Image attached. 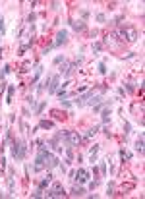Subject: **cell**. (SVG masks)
<instances>
[{
    "label": "cell",
    "mask_w": 145,
    "mask_h": 199,
    "mask_svg": "<svg viewBox=\"0 0 145 199\" xmlns=\"http://www.w3.org/2000/svg\"><path fill=\"white\" fill-rule=\"evenodd\" d=\"M76 95H77L76 91H72V93H68V91H56V97H58V101H64V99L76 97Z\"/></svg>",
    "instance_id": "2e32d148"
},
{
    "label": "cell",
    "mask_w": 145,
    "mask_h": 199,
    "mask_svg": "<svg viewBox=\"0 0 145 199\" xmlns=\"http://www.w3.org/2000/svg\"><path fill=\"white\" fill-rule=\"evenodd\" d=\"M29 68H31V62H23V66H22V74H25V72H29Z\"/></svg>",
    "instance_id": "836d02e7"
},
{
    "label": "cell",
    "mask_w": 145,
    "mask_h": 199,
    "mask_svg": "<svg viewBox=\"0 0 145 199\" xmlns=\"http://www.w3.org/2000/svg\"><path fill=\"white\" fill-rule=\"evenodd\" d=\"M2 195H6V193H2V191H0V197H2Z\"/></svg>",
    "instance_id": "ee69618b"
},
{
    "label": "cell",
    "mask_w": 145,
    "mask_h": 199,
    "mask_svg": "<svg viewBox=\"0 0 145 199\" xmlns=\"http://www.w3.org/2000/svg\"><path fill=\"white\" fill-rule=\"evenodd\" d=\"M60 89V76H52V79H50V85L46 87V93L49 95H56V91Z\"/></svg>",
    "instance_id": "5b68a950"
},
{
    "label": "cell",
    "mask_w": 145,
    "mask_h": 199,
    "mask_svg": "<svg viewBox=\"0 0 145 199\" xmlns=\"http://www.w3.org/2000/svg\"><path fill=\"white\" fill-rule=\"evenodd\" d=\"M8 74H10V66L6 64V66H4V68H2V74H0V77H2V79H4V77H6Z\"/></svg>",
    "instance_id": "d6a6232c"
},
{
    "label": "cell",
    "mask_w": 145,
    "mask_h": 199,
    "mask_svg": "<svg viewBox=\"0 0 145 199\" xmlns=\"http://www.w3.org/2000/svg\"><path fill=\"white\" fill-rule=\"evenodd\" d=\"M87 89H89L87 85H79V87H77V93H83V91H87Z\"/></svg>",
    "instance_id": "7bdbcfd3"
},
{
    "label": "cell",
    "mask_w": 145,
    "mask_h": 199,
    "mask_svg": "<svg viewBox=\"0 0 145 199\" xmlns=\"http://www.w3.org/2000/svg\"><path fill=\"white\" fill-rule=\"evenodd\" d=\"M27 104H29L31 108H37V101H35V97H33V95H29V97H27Z\"/></svg>",
    "instance_id": "83f0119b"
},
{
    "label": "cell",
    "mask_w": 145,
    "mask_h": 199,
    "mask_svg": "<svg viewBox=\"0 0 145 199\" xmlns=\"http://www.w3.org/2000/svg\"><path fill=\"white\" fill-rule=\"evenodd\" d=\"M95 18H97V22H99V23H105V22H106V15H105V14H97Z\"/></svg>",
    "instance_id": "e575fe53"
},
{
    "label": "cell",
    "mask_w": 145,
    "mask_h": 199,
    "mask_svg": "<svg viewBox=\"0 0 145 199\" xmlns=\"http://www.w3.org/2000/svg\"><path fill=\"white\" fill-rule=\"evenodd\" d=\"M35 19H37V14H35V12H31V14L27 15V23H29V25H33Z\"/></svg>",
    "instance_id": "4dcf8cb0"
},
{
    "label": "cell",
    "mask_w": 145,
    "mask_h": 199,
    "mask_svg": "<svg viewBox=\"0 0 145 199\" xmlns=\"http://www.w3.org/2000/svg\"><path fill=\"white\" fill-rule=\"evenodd\" d=\"M66 41H68V31L66 29H62L56 33V41H54V46H60V45H64Z\"/></svg>",
    "instance_id": "ba28073f"
},
{
    "label": "cell",
    "mask_w": 145,
    "mask_h": 199,
    "mask_svg": "<svg viewBox=\"0 0 145 199\" xmlns=\"http://www.w3.org/2000/svg\"><path fill=\"white\" fill-rule=\"evenodd\" d=\"M8 95H6V103H12V99H14V93H15V85H8Z\"/></svg>",
    "instance_id": "ffe728a7"
},
{
    "label": "cell",
    "mask_w": 145,
    "mask_h": 199,
    "mask_svg": "<svg viewBox=\"0 0 145 199\" xmlns=\"http://www.w3.org/2000/svg\"><path fill=\"white\" fill-rule=\"evenodd\" d=\"M99 130H101V126H93V128H89V130L85 132V135L81 137V141H87V139H91L93 135H97V133H99Z\"/></svg>",
    "instance_id": "8fae6325"
},
{
    "label": "cell",
    "mask_w": 145,
    "mask_h": 199,
    "mask_svg": "<svg viewBox=\"0 0 145 199\" xmlns=\"http://www.w3.org/2000/svg\"><path fill=\"white\" fill-rule=\"evenodd\" d=\"M10 149H12V157L15 159V162L23 160L25 155H27V143L23 139H10Z\"/></svg>",
    "instance_id": "6da1fadb"
},
{
    "label": "cell",
    "mask_w": 145,
    "mask_h": 199,
    "mask_svg": "<svg viewBox=\"0 0 145 199\" xmlns=\"http://www.w3.org/2000/svg\"><path fill=\"white\" fill-rule=\"evenodd\" d=\"M50 114H52L56 120H62V118L66 116V114H64V112H60V110H50Z\"/></svg>",
    "instance_id": "f1b7e54d"
},
{
    "label": "cell",
    "mask_w": 145,
    "mask_h": 199,
    "mask_svg": "<svg viewBox=\"0 0 145 199\" xmlns=\"http://www.w3.org/2000/svg\"><path fill=\"white\" fill-rule=\"evenodd\" d=\"M60 103H62V106H64V108H72V104H74L72 101H68V99H64V101H60Z\"/></svg>",
    "instance_id": "d590c367"
},
{
    "label": "cell",
    "mask_w": 145,
    "mask_h": 199,
    "mask_svg": "<svg viewBox=\"0 0 145 199\" xmlns=\"http://www.w3.org/2000/svg\"><path fill=\"white\" fill-rule=\"evenodd\" d=\"M50 8H52V10H58V8H60V2H56V0H54V2H50Z\"/></svg>",
    "instance_id": "b9f144b4"
},
{
    "label": "cell",
    "mask_w": 145,
    "mask_h": 199,
    "mask_svg": "<svg viewBox=\"0 0 145 199\" xmlns=\"http://www.w3.org/2000/svg\"><path fill=\"white\" fill-rule=\"evenodd\" d=\"M46 197H64L66 191H64V186L60 184V182H54L50 187H46Z\"/></svg>",
    "instance_id": "7a4b0ae2"
},
{
    "label": "cell",
    "mask_w": 145,
    "mask_h": 199,
    "mask_svg": "<svg viewBox=\"0 0 145 199\" xmlns=\"http://www.w3.org/2000/svg\"><path fill=\"white\" fill-rule=\"evenodd\" d=\"M70 27L74 29V31H77V33H81V31H85L87 29V23L83 22V19H70Z\"/></svg>",
    "instance_id": "8992f818"
},
{
    "label": "cell",
    "mask_w": 145,
    "mask_h": 199,
    "mask_svg": "<svg viewBox=\"0 0 145 199\" xmlns=\"http://www.w3.org/2000/svg\"><path fill=\"white\" fill-rule=\"evenodd\" d=\"M70 195H74V197H81V195H85V187H81V186H74V187H72V191H70Z\"/></svg>",
    "instance_id": "9a60e30c"
},
{
    "label": "cell",
    "mask_w": 145,
    "mask_h": 199,
    "mask_svg": "<svg viewBox=\"0 0 145 199\" xmlns=\"http://www.w3.org/2000/svg\"><path fill=\"white\" fill-rule=\"evenodd\" d=\"M106 195H114V182H108V186H106Z\"/></svg>",
    "instance_id": "4316f807"
},
{
    "label": "cell",
    "mask_w": 145,
    "mask_h": 199,
    "mask_svg": "<svg viewBox=\"0 0 145 199\" xmlns=\"http://www.w3.org/2000/svg\"><path fill=\"white\" fill-rule=\"evenodd\" d=\"M126 91H128V93H133V91H136V83H132V81L126 83Z\"/></svg>",
    "instance_id": "1f68e13d"
},
{
    "label": "cell",
    "mask_w": 145,
    "mask_h": 199,
    "mask_svg": "<svg viewBox=\"0 0 145 199\" xmlns=\"http://www.w3.org/2000/svg\"><path fill=\"white\" fill-rule=\"evenodd\" d=\"M45 168H46V164H45L43 157L37 155V159H35V162H33V172H43Z\"/></svg>",
    "instance_id": "30bf717a"
},
{
    "label": "cell",
    "mask_w": 145,
    "mask_h": 199,
    "mask_svg": "<svg viewBox=\"0 0 145 199\" xmlns=\"http://www.w3.org/2000/svg\"><path fill=\"white\" fill-rule=\"evenodd\" d=\"M50 79H52V76H46V79H43V81H41L39 85H37V93H39V95L45 91V87H49V85H50Z\"/></svg>",
    "instance_id": "4fadbf2b"
},
{
    "label": "cell",
    "mask_w": 145,
    "mask_h": 199,
    "mask_svg": "<svg viewBox=\"0 0 145 199\" xmlns=\"http://www.w3.org/2000/svg\"><path fill=\"white\" fill-rule=\"evenodd\" d=\"M99 170H101V174H103V176H106V164H105V162H101Z\"/></svg>",
    "instance_id": "74e56055"
},
{
    "label": "cell",
    "mask_w": 145,
    "mask_h": 199,
    "mask_svg": "<svg viewBox=\"0 0 145 199\" xmlns=\"http://www.w3.org/2000/svg\"><path fill=\"white\" fill-rule=\"evenodd\" d=\"M52 62H54V64H60V62H64V56H62V54H58V56H56V58H54Z\"/></svg>",
    "instance_id": "f35d334b"
},
{
    "label": "cell",
    "mask_w": 145,
    "mask_h": 199,
    "mask_svg": "<svg viewBox=\"0 0 145 199\" xmlns=\"http://www.w3.org/2000/svg\"><path fill=\"white\" fill-rule=\"evenodd\" d=\"M97 186H99V180H91V182H89V190H91V191L95 190Z\"/></svg>",
    "instance_id": "8d00e7d4"
},
{
    "label": "cell",
    "mask_w": 145,
    "mask_h": 199,
    "mask_svg": "<svg viewBox=\"0 0 145 199\" xmlns=\"http://www.w3.org/2000/svg\"><path fill=\"white\" fill-rule=\"evenodd\" d=\"M45 190H41V187H37L33 193H31V197H45V193H43Z\"/></svg>",
    "instance_id": "f546056e"
},
{
    "label": "cell",
    "mask_w": 145,
    "mask_h": 199,
    "mask_svg": "<svg viewBox=\"0 0 145 199\" xmlns=\"http://www.w3.org/2000/svg\"><path fill=\"white\" fill-rule=\"evenodd\" d=\"M120 159L122 160H130L132 159V153H128L126 149H120Z\"/></svg>",
    "instance_id": "d4e9b609"
},
{
    "label": "cell",
    "mask_w": 145,
    "mask_h": 199,
    "mask_svg": "<svg viewBox=\"0 0 145 199\" xmlns=\"http://www.w3.org/2000/svg\"><path fill=\"white\" fill-rule=\"evenodd\" d=\"M97 70H99V74H103V76H106V74H108V70H106V64H105V62H99V64H97Z\"/></svg>",
    "instance_id": "cb8c5ba5"
},
{
    "label": "cell",
    "mask_w": 145,
    "mask_h": 199,
    "mask_svg": "<svg viewBox=\"0 0 145 199\" xmlns=\"http://www.w3.org/2000/svg\"><path fill=\"white\" fill-rule=\"evenodd\" d=\"M41 74H43V66H41V64H37V66H35V74H33V83H35V81H39Z\"/></svg>",
    "instance_id": "44dd1931"
},
{
    "label": "cell",
    "mask_w": 145,
    "mask_h": 199,
    "mask_svg": "<svg viewBox=\"0 0 145 199\" xmlns=\"http://www.w3.org/2000/svg\"><path fill=\"white\" fill-rule=\"evenodd\" d=\"M45 108H46V101H41V103L37 104V108H35V116H39V114L43 112Z\"/></svg>",
    "instance_id": "603a6c76"
},
{
    "label": "cell",
    "mask_w": 145,
    "mask_h": 199,
    "mask_svg": "<svg viewBox=\"0 0 145 199\" xmlns=\"http://www.w3.org/2000/svg\"><path fill=\"white\" fill-rule=\"evenodd\" d=\"M74 178H77V182H79V184H87V182H89V178H91V174H89V170H85V168H77L76 174H74Z\"/></svg>",
    "instance_id": "277c9868"
},
{
    "label": "cell",
    "mask_w": 145,
    "mask_h": 199,
    "mask_svg": "<svg viewBox=\"0 0 145 199\" xmlns=\"http://www.w3.org/2000/svg\"><path fill=\"white\" fill-rule=\"evenodd\" d=\"M110 116H112V112H110V106H105L101 110V118H103V124H108L110 122Z\"/></svg>",
    "instance_id": "7c38bea8"
},
{
    "label": "cell",
    "mask_w": 145,
    "mask_h": 199,
    "mask_svg": "<svg viewBox=\"0 0 145 199\" xmlns=\"http://www.w3.org/2000/svg\"><path fill=\"white\" fill-rule=\"evenodd\" d=\"M74 70H76L74 62H68V64H64V66L60 68V72H62V76H64V77H70L72 74H74Z\"/></svg>",
    "instance_id": "9c48e42d"
},
{
    "label": "cell",
    "mask_w": 145,
    "mask_h": 199,
    "mask_svg": "<svg viewBox=\"0 0 145 199\" xmlns=\"http://www.w3.org/2000/svg\"><path fill=\"white\" fill-rule=\"evenodd\" d=\"M52 178H54V176H52V172H46V176L39 180L37 187H41V190H46V187H49L50 184H52Z\"/></svg>",
    "instance_id": "52a82bcc"
},
{
    "label": "cell",
    "mask_w": 145,
    "mask_h": 199,
    "mask_svg": "<svg viewBox=\"0 0 145 199\" xmlns=\"http://www.w3.org/2000/svg\"><path fill=\"white\" fill-rule=\"evenodd\" d=\"M99 149H101V145H93V147H91V151H89V162L97 160V157H99Z\"/></svg>",
    "instance_id": "5bb4252c"
},
{
    "label": "cell",
    "mask_w": 145,
    "mask_h": 199,
    "mask_svg": "<svg viewBox=\"0 0 145 199\" xmlns=\"http://www.w3.org/2000/svg\"><path fill=\"white\" fill-rule=\"evenodd\" d=\"M136 151L139 155H143V132H139V137L136 139Z\"/></svg>",
    "instance_id": "e0dca14e"
},
{
    "label": "cell",
    "mask_w": 145,
    "mask_h": 199,
    "mask_svg": "<svg viewBox=\"0 0 145 199\" xmlns=\"http://www.w3.org/2000/svg\"><path fill=\"white\" fill-rule=\"evenodd\" d=\"M120 22H124V15H116V18H114V23L120 25Z\"/></svg>",
    "instance_id": "60d3db41"
},
{
    "label": "cell",
    "mask_w": 145,
    "mask_h": 199,
    "mask_svg": "<svg viewBox=\"0 0 145 199\" xmlns=\"http://www.w3.org/2000/svg\"><path fill=\"white\" fill-rule=\"evenodd\" d=\"M101 49H103V45L99 43V41H95V43L91 45V50H93V54L95 56H99V52H101Z\"/></svg>",
    "instance_id": "7402d4cb"
},
{
    "label": "cell",
    "mask_w": 145,
    "mask_h": 199,
    "mask_svg": "<svg viewBox=\"0 0 145 199\" xmlns=\"http://www.w3.org/2000/svg\"><path fill=\"white\" fill-rule=\"evenodd\" d=\"M52 128H54L52 120H41L39 122V130H52Z\"/></svg>",
    "instance_id": "ac0fdd59"
},
{
    "label": "cell",
    "mask_w": 145,
    "mask_h": 199,
    "mask_svg": "<svg viewBox=\"0 0 145 199\" xmlns=\"http://www.w3.org/2000/svg\"><path fill=\"white\" fill-rule=\"evenodd\" d=\"M87 18H89V12H87V10H81V19H83V22H85Z\"/></svg>",
    "instance_id": "ab89813d"
},
{
    "label": "cell",
    "mask_w": 145,
    "mask_h": 199,
    "mask_svg": "<svg viewBox=\"0 0 145 199\" xmlns=\"http://www.w3.org/2000/svg\"><path fill=\"white\" fill-rule=\"evenodd\" d=\"M2 35H6V23H4V18L0 15V37Z\"/></svg>",
    "instance_id": "484cf974"
},
{
    "label": "cell",
    "mask_w": 145,
    "mask_h": 199,
    "mask_svg": "<svg viewBox=\"0 0 145 199\" xmlns=\"http://www.w3.org/2000/svg\"><path fill=\"white\" fill-rule=\"evenodd\" d=\"M85 103H89L91 106H95V104H99V103H103V93H99V95H93L91 99H87Z\"/></svg>",
    "instance_id": "d6986e66"
},
{
    "label": "cell",
    "mask_w": 145,
    "mask_h": 199,
    "mask_svg": "<svg viewBox=\"0 0 145 199\" xmlns=\"http://www.w3.org/2000/svg\"><path fill=\"white\" fill-rule=\"evenodd\" d=\"M124 37H126V43H136V41H137V31H136V27L126 25V27H124Z\"/></svg>",
    "instance_id": "3957f363"
}]
</instances>
